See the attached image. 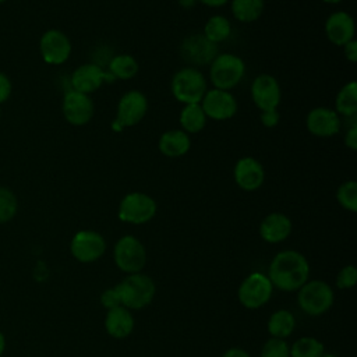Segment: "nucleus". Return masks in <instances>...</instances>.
I'll use <instances>...</instances> for the list:
<instances>
[{"instance_id": "6e6552de", "label": "nucleus", "mask_w": 357, "mask_h": 357, "mask_svg": "<svg viewBox=\"0 0 357 357\" xmlns=\"http://www.w3.org/2000/svg\"><path fill=\"white\" fill-rule=\"evenodd\" d=\"M148 112V99L138 89L127 91L117 102L116 119L113 126L117 128L132 127L138 124Z\"/></svg>"}, {"instance_id": "f257e3e1", "label": "nucleus", "mask_w": 357, "mask_h": 357, "mask_svg": "<svg viewBox=\"0 0 357 357\" xmlns=\"http://www.w3.org/2000/svg\"><path fill=\"white\" fill-rule=\"evenodd\" d=\"M310 276L307 258L294 250L278 252L269 265V280L272 286L283 291L298 290Z\"/></svg>"}, {"instance_id": "c9c22d12", "label": "nucleus", "mask_w": 357, "mask_h": 357, "mask_svg": "<svg viewBox=\"0 0 357 357\" xmlns=\"http://www.w3.org/2000/svg\"><path fill=\"white\" fill-rule=\"evenodd\" d=\"M13 92V84L8 75L3 71H0V105H3L8 98L11 96Z\"/></svg>"}, {"instance_id": "ea45409f", "label": "nucleus", "mask_w": 357, "mask_h": 357, "mask_svg": "<svg viewBox=\"0 0 357 357\" xmlns=\"http://www.w3.org/2000/svg\"><path fill=\"white\" fill-rule=\"evenodd\" d=\"M229 0H197V3H201L206 7H222L227 3Z\"/></svg>"}, {"instance_id": "2f4dec72", "label": "nucleus", "mask_w": 357, "mask_h": 357, "mask_svg": "<svg viewBox=\"0 0 357 357\" xmlns=\"http://www.w3.org/2000/svg\"><path fill=\"white\" fill-rule=\"evenodd\" d=\"M261 357H290V347L284 339L271 337L262 346Z\"/></svg>"}, {"instance_id": "f03ea898", "label": "nucleus", "mask_w": 357, "mask_h": 357, "mask_svg": "<svg viewBox=\"0 0 357 357\" xmlns=\"http://www.w3.org/2000/svg\"><path fill=\"white\" fill-rule=\"evenodd\" d=\"M116 287L120 303L128 310L146 307L155 297V282L145 273H130Z\"/></svg>"}, {"instance_id": "dca6fc26", "label": "nucleus", "mask_w": 357, "mask_h": 357, "mask_svg": "<svg viewBox=\"0 0 357 357\" xmlns=\"http://www.w3.org/2000/svg\"><path fill=\"white\" fill-rule=\"evenodd\" d=\"M106 81L110 82L114 81V78L95 63H85L78 66L70 78L71 89L86 95L98 91Z\"/></svg>"}, {"instance_id": "49530a36", "label": "nucleus", "mask_w": 357, "mask_h": 357, "mask_svg": "<svg viewBox=\"0 0 357 357\" xmlns=\"http://www.w3.org/2000/svg\"><path fill=\"white\" fill-rule=\"evenodd\" d=\"M0 119H1V106H0Z\"/></svg>"}, {"instance_id": "7c9ffc66", "label": "nucleus", "mask_w": 357, "mask_h": 357, "mask_svg": "<svg viewBox=\"0 0 357 357\" xmlns=\"http://www.w3.org/2000/svg\"><path fill=\"white\" fill-rule=\"evenodd\" d=\"M18 211L17 195L4 185H0V223L10 222Z\"/></svg>"}, {"instance_id": "cd10ccee", "label": "nucleus", "mask_w": 357, "mask_h": 357, "mask_svg": "<svg viewBox=\"0 0 357 357\" xmlns=\"http://www.w3.org/2000/svg\"><path fill=\"white\" fill-rule=\"evenodd\" d=\"M202 35L209 42L219 45L231 35V22L225 15H212L206 20Z\"/></svg>"}, {"instance_id": "a18cd8bd", "label": "nucleus", "mask_w": 357, "mask_h": 357, "mask_svg": "<svg viewBox=\"0 0 357 357\" xmlns=\"http://www.w3.org/2000/svg\"><path fill=\"white\" fill-rule=\"evenodd\" d=\"M6 1H7V0H0V4H1V3H6Z\"/></svg>"}, {"instance_id": "c85d7f7f", "label": "nucleus", "mask_w": 357, "mask_h": 357, "mask_svg": "<svg viewBox=\"0 0 357 357\" xmlns=\"http://www.w3.org/2000/svg\"><path fill=\"white\" fill-rule=\"evenodd\" d=\"M324 353V343L310 336L297 339L290 347V357H321Z\"/></svg>"}, {"instance_id": "39448f33", "label": "nucleus", "mask_w": 357, "mask_h": 357, "mask_svg": "<svg viewBox=\"0 0 357 357\" xmlns=\"http://www.w3.org/2000/svg\"><path fill=\"white\" fill-rule=\"evenodd\" d=\"M333 290L324 280H307L298 289V307L308 315L318 317L326 312L333 304Z\"/></svg>"}, {"instance_id": "bb28decb", "label": "nucleus", "mask_w": 357, "mask_h": 357, "mask_svg": "<svg viewBox=\"0 0 357 357\" xmlns=\"http://www.w3.org/2000/svg\"><path fill=\"white\" fill-rule=\"evenodd\" d=\"M296 326L294 315L287 310H278L275 311L268 321V332L272 337L286 339L290 336Z\"/></svg>"}, {"instance_id": "1a4fd4ad", "label": "nucleus", "mask_w": 357, "mask_h": 357, "mask_svg": "<svg viewBox=\"0 0 357 357\" xmlns=\"http://www.w3.org/2000/svg\"><path fill=\"white\" fill-rule=\"evenodd\" d=\"M73 52L70 38L57 28L45 31L39 39V53L42 60L50 66L64 64Z\"/></svg>"}, {"instance_id": "423d86ee", "label": "nucleus", "mask_w": 357, "mask_h": 357, "mask_svg": "<svg viewBox=\"0 0 357 357\" xmlns=\"http://www.w3.org/2000/svg\"><path fill=\"white\" fill-rule=\"evenodd\" d=\"M158 211L156 201L145 192L132 191L123 197L119 204L117 216L121 222L142 225L153 219Z\"/></svg>"}, {"instance_id": "79ce46f5", "label": "nucleus", "mask_w": 357, "mask_h": 357, "mask_svg": "<svg viewBox=\"0 0 357 357\" xmlns=\"http://www.w3.org/2000/svg\"><path fill=\"white\" fill-rule=\"evenodd\" d=\"M4 349H6V339H4V335L0 332V356L3 354Z\"/></svg>"}, {"instance_id": "a19ab883", "label": "nucleus", "mask_w": 357, "mask_h": 357, "mask_svg": "<svg viewBox=\"0 0 357 357\" xmlns=\"http://www.w3.org/2000/svg\"><path fill=\"white\" fill-rule=\"evenodd\" d=\"M178 3H180L183 7L188 8V7H194V4L197 3V0H178Z\"/></svg>"}, {"instance_id": "4468645a", "label": "nucleus", "mask_w": 357, "mask_h": 357, "mask_svg": "<svg viewBox=\"0 0 357 357\" xmlns=\"http://www.w3.org/2000/svg\"><path fill=\"white\" fill-rule=\"evenodd\" d=\"M70 251L79 262H93L105 254L106 241L103 236L95 230H79L71 238Z\"/></svg>"}, {"instance_id": "9b49d317", "label": "nucleus", "mask_w": 357, "mask_h": 357, "mask_svg": "<svg viewBox=\"0 0 357 357\" xmlns=\"http://www.w3.org/2000/svg\"><path fill=\"white\" fill-rule=\"evenodd\" d=\"M61 113L66 121L71 126L81 127L88 124L95 113L93 100L89 95L70 89L61 100Z\"/></svg>"}, {"instance_id": "4be33fe9", "label": "nucleus", "mask_w": 357, "mask_h": 357, "mask_svg": "<svg viewBox=\"0 0 357 357\" xmlns=\"http://www.w3.org/2000/svg\"><path fill=\"white\" fill-rule=\"evenodd\" d=\"M105 328L112 337L124 339L131 335L134 329V317L130 310L123 305L107 310L105 318Z\"/></svg>"}, {"instance_id": "ddd939ff", "label": "nucleus", "mask_w": 357, "mask_h": 357, "mask_svg": "<svg viewBox=\"0 0 357 357\" xmlns=\"http://www.w3.org/2000/svg\"><path fill=\"white\" fill-rule=\"evenodd\" d=\"M180 56L190 67L206 66L218 56V45L209 42L202 33H191L183 39Z\"/></svg>"}, {"instance_id": "4c0bfd02", "label": "nucleus", "mask_w": 357, "mask_h": 357, "mask_svg": "<svg viewBox=\"0 0 357 357\" xmlns=\"http://www.w3.org/2000/svg\"><path fill=\"white\" fill-rule=\"evenodd\" d=\"M342 47H343V54H344L346 60L350 61V63H356L357 61V42H356V39H351L350 42H347Z\"/></svg>"}, {"instance_id": "aec40b11", "label": "nucleus", "mask_w": 357, "mask_h": 357, "mask_svg": "<svg viewBox=\"0 0 357 357\" xmlns=\"http://www.w3.org/2000/svg\"><path fill=\"white\" fill-rule=\"evenodd\" d=\"M291 220L282 212H272L266 215L259 225V234L266 243H280L291 233Z\"/></svg>"}, {"instance_id": "a878e982", "label": "nucleus", "mask_w": 357, "mask_h": 357, "mask_svg": "<svg viewBox=\"0 0 357 357\" xmlns=\"http://www.w3.org/2000/svg\"><path fill=\"white\" fill-rule=\"evenodd\" d=\"M138 61L134 56L128 54V53H120L112 57V60L109 61V74L114 78V79H131L137 75L138 73Z\"/></svg>"}, {"instance_id": "e433bc0d", "label": "nucleus", "mask_w": 357, "mask_h": 357, "mask_svg": "<svg viewBox=\"0 0 357 357\" xmlns=\"http://www.w3.org/2000/svg\"><path fill=\"white\" fill-rule=\"evenodd\" d=\"M344 145L350 151H356L357 149V124L350 126V128L346 131V134H344Z\"/></svg>"}, {"instance_id": "72a5a7b5", "label": "nucleus", "mask_w": 357, "mask_h": 357, "mask_svg": "<svg viewBox=\"0 0 357 357\" xmlns=\"http://www.w3.org/2000/svg\"><path fill=\"white\" fill-rule=\"evenodd\" d=\"M100 303H102V305H103L106 310H112V308L120 307L121 303H120L119 294H117V291H116V287L106 289V290L100 294Z\"/></svg>"}, {"instance_id": "20e7f679", "label": "nucleus", "mask_w": 357, "mask_h": 357, "mask_svg": "<svg viewBox=\"0 0 357 357\" xmlns=\"http://www.w3.org/2000/svg\"><path fill=\"white\" fill-rule=\"evenodd\" d=\"M245 74L244 60L234 53H218L209 64V79L213 88L230 91Z\"/></svg>"}, {"instance_id": "0eeeda50", "label": "nucleus", "mask_w": 357, "mask_h": 357, "mask_svg": "<svg viewBox=\"0 0 357 357\" xmlns=\"http://www.w3.org/2000/svg\"><path fill=\"white\" fill-rule=\"evenodd\" d=\"M117 268L126 273H138L146 264V251L144 244L134 236L127 234L117 240L113 250Z\"/></svg>"}, {"instance_id": "f704fd0d", "label": "nucleus", "mask_w": 357, "mask_h": 357, "mask_svg": "<svg viewBox=\"0 0 357 357\" xmlns=\"http://www.w3.org/2000/svg\"><path fill=\"white\" fill-rule=\"evenodd\" d=\"M259 120H261L262 126H265L266 128H273L275 126H278V123L280 120V114H279L278 109L262 110L259 114Z\"/></svg>"}, {"instance_id": "f3484780", "label": "nucleus", "mask_w": 357, "mask_h": 357, "mask_svg": "<svg viewBox=\"0 0 357 357\" xmlns=\"http://www.w3.org/2000/svg\"><path fill=\"white\" fill-rule=\"evenodd\" d=\"M305 127L310 134L319 138H329L340 131V116L331 107L317 106L305 117Z\"/></svg>"}, {"instance_id": "b1692460", "label": "nucleus", "mask_w": 357, "mask_h": 357, "mask_svg": "<svg viewBox=\"0 0 357 357\" xmlns=\"http://www.w3.org/2000/svg\"><path fill=\"white\" fill-rule=\"evenodd\" d=\"M339 116L354 117L357 113V82L354 79L346 82L335 98V109Z\"/></svg>"}, {"instance_id": "473e14b6", "label": "nucleus", "mask_w": 357, "mask_h": 357, "mask_svg": "<svg viewBox=\"0 0 357 357\" xmlns=\"http://www.w3.org/2000/svg\"><path fill=\"white\" fill-rule=\"evenodd\" d=\"M357 282V269L354 265H346L340 269L336 278V286L339 289H350Z\"/></svg>"}, {"instance_id": "5701e85b", "label": "nucleus", "mask_w": 357, "mask_h": 357, "mask_svg": "<svg viewBox=\"0 0 357 357\" xmlns=\"http://www.w3.org/2000/svg\"><path fill=\"white\" fill-rule=\"evenodd\" d=\"M206 116L199 103L184 105L178 114V123L183 131L190 134L201 132L206 126Z\"/></svg>"}, {"instance_id": "a211bd4d", "label": "nucleus", "mask_w": 357, "mask_h": 357, "mask_svg": "<svg viewBox=\"0 0 357 357\" xmlns=\"http://www.w3.org/2000/svg\"><path fill=\"white\" fill-rule=\"evenodd\" d=\"M233 178L238 188L244 191H255L265 181V169L257 158L243 156L234 165Z\"/></svg>"}, {"instance_id": "412c9836", "label": "nucleus", "mask_w": 357, "mask_h": 357, "mask_svg": "<svg viewBox=\"0 0 357 357\" xmlns=\"http://www.w3.org/2000/svg\"><path fill=\"white\" fill-rule=\"evenodd\" d=\"M191 148L190 135L181 128H173L165 131L158 141V149L167 158L184 156Z\"/></svg>"}, {"instance_id": "c03bdc74", "label": "nucleus", "mask_w": 357, "mask_h": 357, "mask_svg": "<svg viewBox=\"0 0 357 357\" xmlns=\"http://www.w3.org/2000/svg\"><path fill=\"white\" fill-rule=\"evenodd\" d=\"M321 357H336V356H335V354H325V353H324Z\"/></svg>"}, {"instance_id": "c756f323", "label": "nucleus", "mask_w": 357, "mask_h": 357, "mask_svg": "<svg viewBox=\"0 0 357 357\" xmlns=\"http://www.w3.org/2000/svg\"><path fill=\"white\" fill-rule=\"evenodd\" d=\"M336 199L339 205L349 211H357V183L356 180H346L343 181L336 190Z\"/></svg>"}, {"instance_id": "2eb2a0df", "label": "nucleus", "mask_w": 357, "mask_h": 357, "mask_svg": "<svg viewBox=\"0 0 357 357\" xmlns=\"http://www.w3.org/2000/svg\"><path fill=\"white\" fill-rule=\"evenodd\" d=\"M254 105L262 110L278 109L282 100V89L279 81L271 74H259L254 78L250 88Z\"/></svg>"}, {"instance_id": "37998d69", "label": "nucleus", "mask_w": 357, "mask_h": 357, "mask_svg": "<svg viewBox=\"0 0 357 357\" xmlns=\"http://www.w3.org/2000/svg\"><path fill=\"white\" fill-rule=\"evenodd\" d=\"M321 1H324V3H326V4H337V3H340V1H343V0H321Z\"/></svg>"}, {"instance_id": "f8f14e48", "label": "nucleus", "mask_w": 357, "mask_h": 357, "mask_svg": "<svg viewBox=\"0 0 357 357\" xmlns=\"http://www.w3.org/2000/svg\"><path fill=\"white\" fill-rule=\"evenodd\" d=\"M206 119L225 121L234 117L237 113V100L230 91L218 88L208 89L199 102Z\"/></svg>"}, {"instance_id": "58836bf2", "label": "nucleus", "mask_w": 357, "mask_h": 357, "mask_svg": "<svg viewBox=\"0 0 357 357\" xmlns=\"http://www.w3.org/2000/svg\"><path fill=\"white\" fill-rule=\"evenodd\" d=\"M222 357H250V354L240 347H231L227 351H225Z\"/></svg>"}, {"instance_id": "7ed1b4c3", "label": "nucleus", "mask_w": 357, "mask_h": 357, "mask_svg": "<svg viewBox=\"0 0 357 357\" xmlns=\"http://www.w3.org/2000/svg\"><path fill=\"white\" fill-rule=\"evenodd\" d=\"M170 91L174 99L183 105L199 103L208 91L206 78L195 67H183L172 77Z\"/></svg>"}, {"instance_id": "6ab92c4d", "label": "nucleus", "mask_w": 357, "mask_h": 357, "mask_svg": "<svg viewBox=\"0 0 357 357\" xmlns=\"http://www.w3.org/2000/svg\"><path fill=\"white\" fill-rule=\"evenodd\" d=\"M324 31L326 35V39L336 45L343 46L351 39H354L356 33V24L353 17L346 11H333L329 14L324 24Z\"/></svg>"}, {"instance_id": "9d476101", "label": "nucleus", "mask_w": 357, "mask_h": 357, "mask_svg": "<svg viewBox=\"0 0 357 357\" xmlns=\"http://www.w3.org/2000/svg\"><path fill=\"white\" fill-rule=\"evenodd\" d=\"M273 286L269 278L261 272L248 275L240 284L237 297L241 305L250 310H255L266 304L272 296Z\"/></svg>"}, {"instance_id": "393cba45", "label": "nucleus", "mask_w": 357, "mask_h": 357, "mask_svg": "<svg viewBox=\"0 0 357 357\" xmlns=\"http://www.w3.org/2000/svg\"><path fill=\"white\" fill-rule=\"evenodd\" d=\"M265 7V0H230V10L233 17L244 24L257 21Z\"/></svg>"}]
</instances>
